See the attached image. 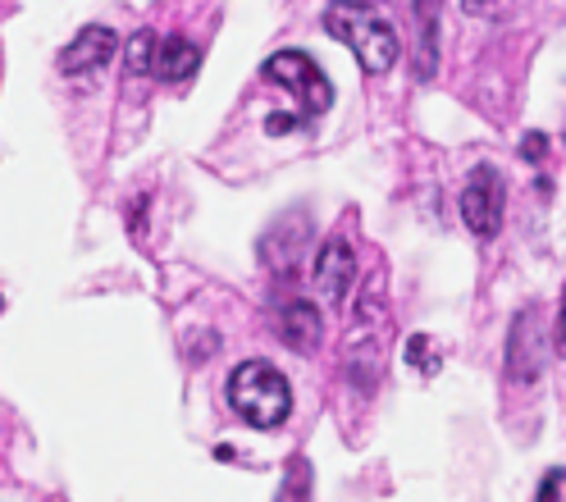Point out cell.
I'll list each match as a JSON object with an SVG mask.
<instances>
[{"label": "cell", "mask_w": 566, "mask_h": 502, "mask_svg": "<svg viewBox=\"0 0 566 502\" xmlns=\"http://www.w3.org/2000/svg\"><path fill=\"white\" fill-rule=\"evenodd\" d=\"M325 28H329V38H338L361 60L366 74H388L398 64V51H402L398 28L375 0H334L325 10Z\"/></svg>", "instance_id": "1"}, {"label": "cell", "mask_w": 566, "mask_h": 502, "mask_svg": "<svg viewBox=\"0 0 566 502\" xmlns=\"http://www.w3.org/2000/svg\"><path fill=\"white\" fill-rule=\"evenodd\" d=\"M229 407L252 429H279L293 411V388L270 362H242L229 375Z\"/></svg>", "instance_id": "2"}, {"label": "cell", "mask_w": 566, "mask_h": 502, "mask_svg": "<svg viewBox=\"0 0 566 502\" xmlns=\"http://www.w3.org/2000/svg\"><path fill=\"white\" fill-rule=\"evenodd\" d=\"M265 79L279 83V87H289L302 101V119L325 115L334 105V83L325 79V69L315 64L306 51H279V55H270Z\"/></svg>", "instance_id": "3"}, {"label": "cell", "mask_w": 566, "mask_h": 502, "mask_svg": "<svg viewBox=\"0 0 566 502\" xmlns=\"http://www.w3.org/2000/svg\"><path fill=\"white\" fill-rule=\"evenodd\" d=\"M503 201H507L503 174L493 165H475L471 178H467V192H462V220H467V229L475 238H484V242L499 238V229H503Z\"/></svg>", "instance_id": "4"}, {"label": "cell", "mask_w": 566, "mask_h": 502, "mask_svg": "<svg viewBox=\"0 0 566 502\" xmlns=\"http://www.w3.org/2000/svg\"><path fill=\"white\" fill-rule=\"evenodd\" d=\"M539 375H544V325H539V311L525 306L507 330V379L530 388Z\"/></svg>", "instance_id": "5"}, {"label": "cell", "mask_w": 566, "mask_h": 502, "mask_svg": "<svg viewBox=\"0 0 566 502\" xmlns=\"http://www.w3.org/2000/svg\"><path fill=\"white\" fill-rule=\"evenodd\" d=\"M311 283L329 306H343L352 283H357V251H352L347 238H325L321 251H315V270H311Z\"/></svg>", "instance_id": "6"}, {"label": "cell", "mask_w": 566, "mask_h": 502, "mask_svg": "<svg viewBox=\"0 0 566 502\" xmlns=\"http://www.w3.org/2000/svg\"><path fill=\"white\" fill-rule=\"evenodd\" d=\"M115 51H119L115 28H105V23H87V28L78 32V38L55 55V64H60V74L78 79V74H96V69H101L105 60H115Z\"/></svg>", "instance_id": "7"}, {"label": "cell", "mask_w": 566, "mask_h": 502, "mask_svg": "<svg viewBox=\"0 0 566 502\" xmlns=\"http://www.w3.org/2000/svg\"><path fill=\"white\" fill-rule=\"evenodd\" d=\"M274 330H279V338L289 343L293 352H315V347H321V338H325V315H321V306H315V302L293 297V302L279 306Z\"/></svg>", "instance_id": "8"}, {"label": "cell", "mask_w": 566, "mask_h": 502, "mask_svg": "<svg viewBox=\"0 0 566 502\" xmlns=\"http://www.w3.org/2000/svg\"><path fill=\"white\" fill-rule=\"evenodd\" d=\"M311 233V215L293 210V215H283V220H274V229L265 233V247H261V257L270 270L279 274H293L297 270V257H302V242Z\"/></svg>", "instance_id": "9"}, {"label": "cell", "mask_w": 566, "mask_h": 502, "mask_svg": "<svg viewBox=\"0 0 566 502\" xmlns=\"http://www.w3.org/2000/svg\"><path fill=\"white\" fill-rule=\"evenodd\" d=\"M416 79L430 83L439 69V0H416Z\"/></svg>", "instance_id": "10"}, {"label": "cell", "mask_w": 566, "mask_h": 502, "mask_svg": "<svg viewBox=\"0 0 566 502\" xmlns=\"http://www.w3.org/2000/svg\"><path fill=\"white\" fill-rule=\"evenodd\" d=\"M197 64H201V51L188 42V38H165L160 51H156V74L165 83H184L197 74Z\"/></svg>", "instance_id": "11"}, {"label": "cell", "mask_w": 566, "mask_h": 502, "mask_svg": "<svg viewBox=\"0 0 566 502\" xmlns=\"http://www.w3.org/2000/svg\"><path fill=\"white\" fill-rule=\"evenodd\" d=\"M156 51H160V38L151 28L133 32L128 46H124V69L128 74H156Z\"/></svg>", "instance_id": "12"}, {"label": "cell", "mask_w": 566, "mask_h": 502, "mask_svg": "<svg viewBox=\"0 0 566 502\" xmlns=\"http://www.w3.org/2000/svg\"><path fill=\"white\" fill-rule=\"evenodd\" d=\"M274 502H311V461L306 457H293L289 471H283V484H279V498Z\"/></svg>", "instance_id": "13"}, {"label": "cell", "mask_w": 566, "mask_h": 502, "mask_svg": "<svg viewBox=\"0 0 566 502\" xmlns=\"http://www.w3.org/2000/svg\"><path fill=\"white\" fill-rule=\"evenodd\" d=\"M407 366H411V370H420L424 379H434V375H439V366H443V356H439L434 338L411 334V338H407Z\"/></svg>", "instance_id": "14"}, {"label": "cell", "mask_w": 566, "mask_h": 502, "mask_svg": "<svg viewBox=\"0 0 566 502\" xmlns=\"http://www.w3.org/2000/svg\"><path fill=\"white\" fill-rule=\"evenodd\" d=\"M562 480H566V471L553 466V471L544 475V484H539V493H535V502H562Z\"/></svg>", "instance_id": "15"}, {"label": "cell", "mask_w": 566, "mask_h": 502, "mask_svg": "<svg viewBox=\"0 0 566 502\" xmlns=\"http://www.w3.org/2000/svg\"><path fill=\"white\" fill-rule=\"evenodd\" d=\"M544 156H548V137H544V133H525V142H521V160L539 165Z\"/></svg>", "instance_id": "16"}, {"label": "cell", "mask_w": 566, "mask_h": 502, "mask_svg": "<svg viewBox=\"0 0 566 502\" xmlns=\"http://www.w3.org/2000/svg\"><path fill=\"white\" fill-rule=\"evenodd\" d=\"M553 347H557V356L566 362V289H562V306H557V330H553Z\"/></svg>", "instance_id": "17"}, {"label": "cell", "mask_w": 566, "mask_h": 502, "mask_svg": "<svg viewBox=\"0 0 566 502\" xmlns=\"http://www.w3.org/2000/svg\"><path fill=\"white\" fill-rule=\"evenodd\" d=\"M462 6H467L471 14H484V10H493V6H499V0H462Z\"/></svg>", "instance_id": "18"}, {"label": "cell", "mask_w": 566, "mask_h": 502, "mask_svg": "<svg viewBox=\"0 0 566 502\" xmlns=\"http://www.w3.org/2000/svg\"><path fill=\"white\" fill-rule=\"evenodd\" d=\"M0 311H6V297H0Z\"/></svg>", "instance_id": "19"}]
</instances>
